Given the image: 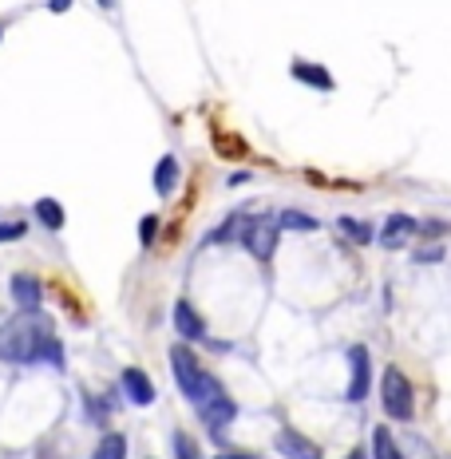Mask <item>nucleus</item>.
I'll list each match as a JSON object with an SVG mask.
<instances>
[{"label":"nucleus","instance_id":"obj_1","mask_svg":"<svg viewBox=\"0 0 451 459\" xmlns=\"http://www.w3.org/2000/svg\"><path fill=\"white\" fill-rule=\"evenodd\" d=\"M0 360L8 365H32V360H52L64 368V349L52 337V321L40 313H21V317L0 325Z\"/></svg>","mask_w":451,"mask_h":459},{"label":"nucleus","instance_id":"obj_2","mask_svg":"<svg viewBox=\"0 0 451 459\" xmlns=\"http://www.w3.org/2000/svg\"><path fill=\"white\" fill-rule=\"evenodd\" d=\"M170 372H175V385L182 388V396L198 408H206L210 400L226 396V392L218 388V380L203 368V360H198L186 344H175V349H170Z\"/></svg>","mask_w":451,"mask_h":459},{"label":"nucleus","instance_id":"obj_3","mask_svg":"<svg viewBox=\"0 0 451 459\" xmlns=\"http://www.w3.org/2000/svg\"><path fill=\"white\" fill-rule=\"evenodd\" d=\"M380 400H384V412H388L392 420H412V416H416V396H412V385H408V377L396 365L384 368Z\"/></svg>","mask_w":451,"mask_h":459},{"label":"nucleus","instance_id":"obj_4","mask_svg":"<svg viewBox=\"0 0 451 459\" xmlns=\"http://www.w3.org/2000/svg\"><path fill=\"white\" fill-rule=\"evenodd\" d=\"M242 242H246V250L254 257L270 262V254L277 246V226L270 222V218H246L242 222Z\"/></svg>","mask_w":451,"mask_h":459},{"label":"nucleus","instance_id":"obj_5","mask_svg":"<svg viewBox=\"0 0 451 459\" xmlns=\"http://www.w3.org/2000/svg\"><path fill=\"white\" fill-rule=\"evenodd\" d=\"M349 400H364V392H369V349L364 344H352L349 349Z\"/></svg>","mask_w":451,"mask_h":459},{"label":"nucleus","instance_id":"obj_6","mask_svg":"<svg viewBox=\"0 0 451 459\" xmlns=\"http://www.w3.org/2000/svg\"><path fill=\"white\" fill-rule=\"evenodd\" d=\"M277 452L290 455V459H321V452H317L313 439L297 436L293 428H282V432H277Z\"/></svg>","mask_w":451,"mask_h":459},{"label":"nucleus","instance_id":"obj_7","mask_svg":"<svg viewBox=\"0 0 451 459\" xmlns=\"http://www.w3.org/2000/svg\"><path fill=\"white\" fill-rule=\"evenodd\" d=\"M175 329H178L186 341H203V337H206V321L198 317L195 305H190L186 298L175 301Z\"/></svg>","mask_w":451,"mask_h":459},{"label":"nucleus","instance_id":"obj_8","mask_svg":"<svg viewBox=\"0 0 451 459\" xmlns=\"http://www.w3.org/2000/svg\"><path fill=\"white\" fill-rule=\"evenodd\" d=\"M13 301L21 305L24 313H36L40 309V281L32 273H16L13 277Z\"/></svg>","mask_w":451,"mask_h":459},{"label":"nucleus","instance_id":"obj_9","mask_svg":"<svg viewBox=\"0 0 451 459\" xmlns=\"http://www.w3.org/2000/svg\"><path fill=\"white\" fill-rule=\"evenodd\" d=\"M123 388H127L131 404H155V385H151L147 372L127 368V372H123Z\"/></svg>","mask_w":451,"mask_h":459},{"label":"nucleus","instance_id":"obj_10","mask_svg":"<svg viewBox=\"0 0 451 459\" xmlns=\"http://www.w3.org/2000/svg\"><path fill=\"white\" fill-rule=\"evenodd\" d=\"M198 412H203V420H206L210 428H214V432H222V428L230 424V420L238 416V404H234V400H230V396H218V400H210L206 408H198Z\"/></svg>","mask_w":451,"mask_h":459},{"label":"nucleus","instance_id":"obj_11","mask_svg":"<svg viewBox=\"0 0 451 459\" xmlns=\"http://www.w3.org/2000/svg\"><path fill=\"white\" fill-rule=\"evenodd\" d=\"M412 230H416V218H408V214H392L388 222H384V246H400L404 242V238L412 234Z\"/></svg>","mask_w":451,"mask_h":459},{"label":"nucleus","instance_id":"obj_12","mask_svg":"<svg viewBox=\"0 0 451 459\" xmlns=\"http://www.w3.org/2000/svg\"><path fill=\"white\" fill-rule=\"evenodd\" d=\"M293 75L313 83L317 91H333V75H325V68H317V64H293Z\"/></svg>","mask_w":451,"mask_h":459},{"label":"nucleus","instance_id":"obj_13","mask_svg":"<svg viewBox=\"0 0 451 459\" xmlns=\"http://www.w3.org/2000/svg\"><path fill=\"white\" fill-rule=\"evenodd\" d=\"M175 183H178V159L167 155V159L159 162V170H155V190H159V195H170Z\"/></svg>","mask_w":451,"mask_h":459},{"label":"nucleus","instance_id":"obj_14","mask_svg":"<svg viewBox=\"0 0 451 459\" xmlns=\"http://www.w3.org/2000/svg\"><path fill=\"white\" fill-rule=\"evenodd\" d=\"M372 455L377 459H404V452L396 447V439H392L388 428H377V432H372Z\"/></svg>","mask_w":451,"mask_h":459},{"label":"nucleus","instance_id":"obj_15","mask_svg":"<svg viewBox=\"0 0 451 459\" xmlns=\"http://www.w3.org/2000/svg\"><path fill=\"white\" fill-rule=\"evenodd\" d=\"M91 459H127V439H123L119 432L103 436V439H100V447H95V455H91Z\"/></svg>","mask_w":451,"mask_h":459},{"label":"nucleus","instance_id":"obj_16","mask_svg":"<svg viewBox=\"0 0 451 459\" xmlns=\"http://www.w3.org/2000/svg\"><path fill=\"white\" fill-rule=\"evenodd\" d=\"M36 218L48 226V230H64V206L56 198H40L36 203Z\"/></svg>","mask_w":451,"mask_h":459},{"label":"nucleus","instance_id":"obj_17","mask_svg":"<svg viewBox=\"0 0 451 459\" xmlns=\"http://www.w3.org/2000/svg\"><path fill=\"white\" fill-rule=\"evenodd\" d=\"M285 230H297V234H309V230H317V218H309V214H301V210H285L282 218H277Z\"/></svg>","mask_w":451,"mask_h":459},{"label":"nucleus","instance_id":"obj_18","mask_svg":"<svg viewBox=\"0 0 451 459\" xmlns=\"http://www.w3.org/2000/svg\"><path fill=\"white\" fill-rule=\"evenodd\" d=\"M170 444H175V459H203L198 444L186 432H175V436H170Z\"/></svg>","mask_w":451,"mask_h":459},{"label":"nucleus","instance_id":"obj_19","mask_svg":"<svg viewBox=\"0 0 451 459\" xmlns=\"http://www.w3.org/2000/svg\"><path fill=\"white\" fill-rule=\"evenodd\" d=\"M341 226L349 230L352 242H372V226H369V222H357V218H341Z\"/></svg>","mask_w":451,"mask_h":459},{"label":"nucleus","instance_id":"obj_20","mask_svg":"<svg viewBox=\"0 0 451 459\" xmlns=\"http://www.w3.org/2000/svg\"><path fill=\"white\" fill-rule=\"evenodd\" d=\"M16 238H24V222H8V226H0V242H16Z\"/></svg>","mask_w":451,"mask_h":459},{"label":"nucleus","instance_id":"obj_21","mask_svg":"<svg viewBox=\"0 0 451 459\" xmlns=\"http://www.w3.org/2000/svg\"><path fill=\"white\" fill-rule=\"evenodd\" d=\"M155 230H159V218L147 214V218L139 222V238H143V242H151V238H155Z\"/></svg>","mask_w":451,"mask_h":459},{"label":"nucleus","instance_id":"obj_22","mask_svg":"<svg viewBox=\"0 0 451 459\" xmlns=\"http://www.w3.org/2000/svg\"><path fill=\"white\" fill-rule=\"evenodd\" d=\"M218 151H222V155H242V151H246V143L242 139H218Z\"/></svg>","mask_w":451,"mask_h":459},{"label":"nucleus","instance_id":"obj_23","mask_svg":"<svg viewBox=\"0 0 451 459\" xmlns=\"http://www.w3.org/2000/svg\"><path fill=\"white\" fill-rule=\"evenodd\" d=\"M439 254H444V250H420L416 262H420V265H431V262H439Z\"/></svg>","mask_w":451,"mask_h":459},{"label":"nucleus","instance_id":"obj_24","mask_svg":"<svg viewBox=\"0 0 451 459\" xmlns=\"http://www.w3.org/2000/svg\"><path fill=\"white\" fill-rule=\"evenodd\" d=\"M68 4H72V0H52V13H64Z\"/></svg>","mask_w":451,"mask_h":459},{"label":"nucleus","instance_id":"obj_25","mask_svg":"<svg viewBox=\"0 0 451 459\" xmlns=\"http://www.w3.org/2000/svg\"><path fill=\"white\" fill-rule=\"evenodd\" d=\"M218 459H257V455H234V452H222Z\"/></svg>","mask_w":451,"mask_h":459},{"label":"nucleus","instance_id":"obj_26","mask_svg":"<svg viewBox=\"0 0 451 459\" xmlns=\"http://www.w3.org/2000/svg\"><path fill=\"white\" fill-rule=\"evenodd\" d=\"M349 459H369V455H364V447H357V452H352Z\"/></svg>","mask_w":451,"mask_h":459},{"label":"nucleus","instance_id":"obj_27","mask_svg":"<svg viewBox=\"0 0 451 459\" xmlns=\"http://www.w3.org/2000/svg\"><path fill=\"white\" fill-rule=\"evenodd\" d=\"M0 36H4V32H0Z\"/></svg>","mask_w":451,"mask_h":459}]
</instances>
